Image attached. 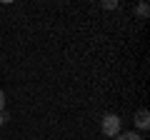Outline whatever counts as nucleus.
<instances>
[{
  "mask_svg": "<svg viewBox=\"0 0 150 140\" xmlns=\"http://www.w3.org/2000/svg\"><path fill=\"white\" fill-rule=\"evenodd\" d=\"M120 133V118L118 115H105L103 118V135H108V138H115V135Z\"/></svg>",
  "mask_w": 150,
  "mask_h": 140,
  "instance_id": "f257e3e1",
  "label": "nucleus"
},
{
  "mask_svg": "<svg viewBox=\"0 0 150 140\" xmlns=\"http://www.w3.org/2000/svg\"><path fill=\"white\" fill-rule=\"evenodd\" d=\"M135 125H138V128H143V130L150 125V113H148L145 108H140L138 113H135Z\"/></svg>",
  "mask_w": 150,
  "mask_h": 140,
  "instance_id": "f03ea898",
  "label": "nucleus"
},
{
  "mask_svg": "<svg viewBox=\"0 0 150 140\" xmlns=\"http://www.w3.org/2000/svg\"><path fill=\"white\" fill-rule=\"evenodd\" d=\"M115 140H143V138H140L138 133H118Z\"/></svg>",
  "mask_w": 150,
  "mask_h": 140,
  "instance_id": "7ed1b4c3",
  "label": "nucleus"
},
{
  "mask_svg": "<svg viewBox=\"0 0 150 140\" xmlns=\"http://www.w3.org/2000/svg\"><path fill=\"white\" fill-rule=\"evenodd\" d=\"M3 108H5V93L0 90V115H3Z\"/></svg>",
  "mask_w": 150,
  "mask_h": 140,
  "instance_id": "20e7f679",
  "label": "nucleus"
},
{
  "mask_svg": "<svg viewBox=\"0 0 150 140\" xmlns=\"http://www.w3.org/2000/svg\"><path fill=\"white\" fill-rule=\"evenodd\" d=\"M138 15H143V18L148 15V5H138Z\"/></svg>",
  "mask_w": 150,
  "mask_h": 140,
  "instance_id": "39448f33",
  "label": "nucleus"
},
{
  "mask_svg": "<svg viewBox=\"0 0 150 140\" xmlns=\"http://www.w3.org/2000/svg\"><path fill=\"white\" fill-rule=\"evenodd\" d=\"M3 120H5V118H3V115H0V128H3Z\"/></svg>",
  "mask_w": 150,
  "mask_h": 140,
  "instance_id": "423d86ee",
  "label": "nucleus"
}]
</instances>
